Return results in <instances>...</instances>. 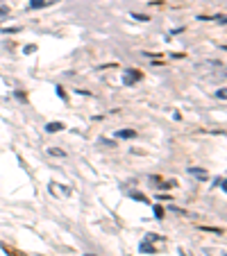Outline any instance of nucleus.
Instances as JSON below:
<instances>
[{"mask_svg": "<svg viewBox=\"0 0 227 256\" xmlns=\"http://www.w3.org/2000/svg\"><path fill=\"white\" fill-rule=\"evenodd\" d=\"M191 175L200 177V179H207V172H205V170H198V168H191Z\"/></svg>", "mask_w": 227, "mask_h": 256, "instance_id": "1a4fd4ad", "label": "nucleus"}, {"mask_svg": "<svg viewBox=\"0 0 227 256\" xmlns=\"http://www.w3.org/2000/svg\"><path fill=\"white\" fill-rule=\"evenodd\" d=\"M132 18H136V21H150V18H148V16H141V14H134V16H132Z\"/></svg>", "mask_w": 227, "mask_h": 256, "instance_id": "ddd939ff", "label": "nucleus"}, {"mask_svg": "<svg viewBox=\"0 0 227 256\" xmlns=\"http://www.w3.org/2000/svg\"><path fill=\"white\" fill-rule=\"evenodd\" d=\"M146 240H148V243H155V245H166V240L157 238L155 234H148V236H146Z\"/></svg>", "mask_w": 227, "mask_h": 256, "instance_id": "39448f33", "label": "nucleus"}, {"mask_svg": "<svg viewBox=\"0 0 227 256\" xmlns=\"http://www.w3.org/2000/svg\"><path fill=\"white\" fill-rule=\"evenodd\" d=\"M132 198H134L136 200V202H148V200H146V195H141V193H132Z\"/></svg>", "mask_w": 227, "mask_h": 256, "instance_id": "9d476101", "label": "nucleus"}, {"mask_svg": "<svg viewBox=\"0 0 227 256\" xmlns=\"http://www.w3.org/2000/svg\"><path fill=\"white\" fill-rule=\"evenodd\" d=\"M46 5H48V0H32V2H30L32 9H37V7H46Z\"/></svg>", "mask_w": 227, "mask_h": 256, "instance_id": "6e6552de", "label": "nucleus"}, {"mask_svg": "<svg viewBox=\"0 0 227 256\" xmlns=\"http://www.w3.org/2000/svg\"><path fill=\"white\" fill-rule=\"evenodd\" d=\"M155 218H164V206H155Z\"/></svg>", "mask_w": 227, "mask_h": 256, "instance_id": "9b49d317", "label": "nucleus"}, {"mask_svg": "<svg viewBox=\"0 0 227 256\" xmlns=\"http://www.w3.org/2000/svg\"><path fill=\"white\" fill-rule=\"evenodd\" d=\"M46 129H48V132H61L64 125H61V123H48V125H46Z\"/></svg>", "mask_w": 227, "mask_h": 256, "instance_id": "423d86ee", "label": "nucleus"}, {"mask_svg": "<svg viewBox=\"0 0 227 256\" xmlns=\"http://www.w3.org/2000/svg\"><path fill=\"white\" fill-rule=\"evenodd\" d=\"M34 50H37V46H25V50H23V52L30 54V52H34Z\"/></svg>", "mask_w": 227, "mask_h": 256, "instance_id": "f8f14e48", "label": "nucleus"}, {"mask_svg": "<svg viewBox=\"0 0 227 256\" xmlns=\"http://www.w3.org/2000/svg\"><path fill=\"white\" fill-rule=\"evenodd\" d=\"M87 256H93V254H87Z\"/></svg>", "mask_w": 227, "mask_h": 256, "instance_id": "4468645a", "label": "nucleus"}, {"mask_svg": "<svg viewBox=\"0 0 227 256\" xmlns=\"http://www.w3.org/2000/svg\"><path fill=\"white\" fill-rule=\"evenodd\" d=\"M0 250H2V252H7V254H9V256H25L21 250H16V247L7 245V243H2V245H0Z\"/></svg>", "mask_w": 227, "mask_h": 256, "instance_id": "7ed1b4c3", "label": "nucleus"}, {"mask_svg": "<svg viewBox=\"0 0 227 256\" xmlns=\"http://www.w3.org/2000/svg\"><path fill=\"white\" fill-rule=\"evenodd\" d=\"M50 193H53V195H59L61 200H66L70 195V188H64V186H59V184H50Z\"/></svg>", "mask_w": 227, "mask_h": 256, "instance_id": "f03ea898", "label": "nucleus"}, {"mask_svg": "<svg viewBox=\"0 0 227 256\" xmlns=\"http://www.w3.org/2000/svg\"><path fill=\"white\" fill-rule=\"evenodd\" d=\"M141 252H146V254H155V247H152L148 240H143V243H141Z\"/></svg>", "mask_w": 227, "mask_h": 256, "instance_id": "0eeeda50", "label": "nucleus"}, {"mask_svg": "<svg viewBox=\"0 0 227 256\" xmlns=\"http://www.w3.org/2000/svg\"><path fill=\"white\" fill-rule=\"evenodd\" d=\"M118 136H120V139H134L136 132H134V129H120Z\"/></svg>", "mask_w": 227, "mask_h": 256, "instance_id": "20e7f679", "label": "nucleus"}, {"mask_svg": "<svg viewBox=\"0 0 227 256\" xmlns=\"http://www.w3.org/2000/svg\"><path fill=\"white\" fill-rule=\"evenodd\" d=\"M141 77H143V73H141V70H136V68H132V70H127V73H125V84H136Z\"/></svg>", "mask_w": 227, "mask_h": 256, "instance_id": "f257e3e1", "label": "nucleus"}]
</instances>
